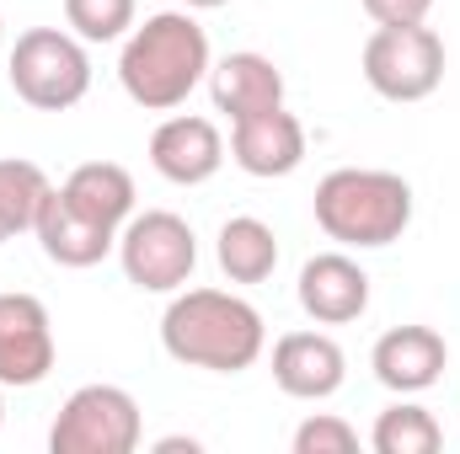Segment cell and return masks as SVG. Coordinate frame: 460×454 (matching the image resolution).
<instances>
[{"label": "cell", "instance_id": "cell-1", "mask_svg": "<svg viewBox=\"0 0 460 454\" xmlns=\"http://www.w3.org/2000/svg\"><path fill=\"white\" fill-rule=\"evenodd\" d=\"M209 32L199 16L182 11H155L145 16L118 54V86L134 108L145 113H177L204 81H209Z\"/></svg>", "mask_w": 460, "mask_h": 454}, {"label": "cell", "instance_id": "cell-2", "mask_svg": "<svg viewBox=\"0 0 460 454\" xmlns=\"http://www.w3.org/2000/svg\"><path fill=\"white\" fill-rule=\"evenodd\" d=\"M161 347L182 369L241 374L262 358L268 327H262V310L230 289H177L161 316Z\"/></svg>", "mask_w": 460, "mask_h": 454}, {"label": "cell", "instance_id": "cell-3", "mask_svg": "<svg viewBox=\"0 0 460 454\" xmlns=\"http://www.w3.org/2000/svg\"><path fill=\"white\" fill-rule=\"evenodd\" d=\"M316 225L348 251H380L412 225V182L375 166H338L316 182Z\"/></svg>", "mask_w": 460, "mask_h": 454}, {"label": "cell", "instance_id": "cell-4", "mask_svg": "<svg viewBox=\"0 0 460 454\" xmlns=\"http://www.w3.org/2000/svg\"><path fill=\"white\" fill-rule=\"evenodd\" d=\"M11 92L38 113H70L92 92V54L65 27H27L5 54Z\"/></svg>", "mask_w": 460, "mask_h": 454}, {"label": "cell", "instance_id": "cell-5", "mask_svg": "<svg viewBox=\"0 0 460 454\" xmlns=\"http://www.w3.org/2000/svg\"><path fill=\"white\" fill-rule=\"evenodd\" d=\"M118 267L145 294H177V289L193 284L199 235H193V225L182 214H172V209L128 214V225L118 230Z\"/></svg>", "mask_w": 460, "mask_h": 454}, {"label": "cell", "instance_id": "cell-6", "mask_svg": "<svg viewBox=\"0 0 460 454\" xmlns=\"http://www.w3.org/2000/svg\"><path fill=\"white\" fill-rule=\"evenodd\" d=\"M364 81L385 102H429L445 81V38L429 22L375 27L364 43Z\"/></svg>", "mask_w": 460, "mask_h": 454}, {"label": "cell", "instance_id": "cell-7", "mask_svg": "<svg viewBox=\"0 0 460 454\" xmlns=\"http://www.w3.org/2000/svg\"><path fill=\"white\" fill-rule=\"evenodd\" d=\"M139 439H145V417L123 385H81L49 428L54 454H134Z\"/></svg>", "mask_w": 460, "mask_h": 454}, {"label": "cell", "instance_id": "cell-8", "mask_svg": "<svg viewBox=\"0 0 460 454\" xmlns=\"http://www.w3.org/2000/svg\"><path fill=\"white\" fill-rule=\"evenodd\" d=\"M54 321L38 294H0V385L32 390L54 374Z\"/></svg>", "mask_w": 460, "mask_h": 454}, {"label": "cell", "instance_id": "cell-9", "mask_svg": "<svg viewBox=\"0 0 460 454\" xmlns=\"http://www.w3.org/2000/svg\"><path fill=\"white\" fill-rule=\"evenodd\" d=\"M150 166L172 188H204L226 166V134H220V123L199 118V113H172L166 123H155V134H150Z\"/></svg>", "mask_w": 460, "mask_h": 454}, {"label": "cell", "instance_id": "cell-10", "mask_svg": "<svg viewBox=\"0 0 460 454\" xmlns=\"http://www.w3.org/2000/svg\"><path fill=\"white\" fill-rule=\"evenodd\" d=\"M230 161L246 177H289L305 161V123L289 108H268V113H246L230 123Z\"/></svg>", "mask_w": 460, "mask_h": 454}, {"label": "cell", "instance_id": "cell-11", "mask_svg": "<svg viewBox=\"0 0 460 454\" xmlns=\"http://www.w3.org/2000/svg\"><path fill=\"white\" fill-rule=\"evenodd\" d=\"M295 294H300V310L316 327H348L369 310V273L348 251H316L300 267Z\"/></svg>", "mask_w": 460, "mask_h": 454}, {"label": "cell", "instance_id": "cell-12", "mask_svg": "<svg viewBox=\"0 0 460 454\" xmlns=\"http://www.w3.org/2000/svg\"><path fill=\"white\" fill-rule=\"evenodd\" d=\"M348 380V353L327 332H284L273 342V385L295 401H327Z\"/></svg>", "mask_w": 460, "mask_h": 454}, {"label": "cell", "instance_id": "cell-13", "mask_svg": "<svg viewBox=\"0 0 460 454\" xmlns=\"http://www.w3.org/2000/svg\"><path fill=\"white\" fill-rule=\"evenodd\" d=\"M445 363H450V347L434 327H391L369 347L375 380L396 396H423L429 385L445 380Z\"/></svg>", "mask_w": 460, "mask_h": 454}, {"label": "cell", "instance_id": "cell-14", "mask_svg": "<svg viewBox=\"0 0 460 454\" xmlns=\"http://www.w3.org/2000/svg\"><path fill=\"white\" fill-rule=\"evenodd\" d=\"M32 235H38V246H43V257L54 267H75V273L97 267L108 251H118V230L86 220L81 209H70L59 188H49V198H43V209L32 220Z\"/></svg>", "mask_w": 460, "mask_h": 454}, {"label": "cell", "instance_id": "cell-15", "mask_svg": "<svg viewBox=\"0 0 460 454\" xmlns=\"http://www.w3.org/2000/svg\"><path fill=\"white\" fill-rule=\"evenodd\" d=\"M209 102L215 113H226L230 123L246 113H268V108H284V70L268 59V54H226L220 65H209Z\"/></svg>", "mask_w": 460, "mask_h": 454}, {"label": "cell", "instance_id": "cell-16", "mask_svg": "<svg viewBox=\"0 0 460 454\" xmlns=\"http://www.w3.org/2000/svg\"><path fill=\"white\" fill-rule=\"evenodd\" d=\"M59 193H65V204L70 209H81L86 220H97V225L108 230H123L128 225V214H134V177L118 166V161H86V166H75L65 182H59Z\"/></svg>", "mask_w": 460, "mask_h": 454}, {"label": "cell", "instance_id": "cell-17", "mask_svg": "<svg viewBox=\"0 0 460 454\" xmlns=\"http://www.w3.org/2000/svg\"><path fill=\"white\" fill-rule=\"evenodd\" d=\"M215 262L230 284H268L279 267V235L257 214H235L215 235Z\"/></svg>", "mask_w": 460, "mask_h": 454}, {"label": "cell", "instance_id": "cell-18", "mask_svg": "<svg viewBox=\"0 0 460 454\" xmlns=\"http://www.w3.org/2000/svg\"><path fill=\"white\" fill-rule=\"evenodd\" d=\"M49 171L38 161H22V155H5L0 161V246L16 240L22 230H32L43 198H49Z\"/></svg>", "mask_w": 460, "mask_h": 454}, {"label": "cell", "instance_id": "cell-19", "mask_svg": "<svg viewBox=\"0 0 460 454\" xmlns=\"http://www.w3.org/2000/svg\"><path fill=\"white\" fill-rule=\"evenodd\" d=\"M439 444H445V428H439V417H434L429 406H418V401L385 406V412L375 417V428H369V450L375 454H434Z\"/></svg>", "mask_w": 460, "mask_h": 454}, {"label": "cell", "instance_id": "cell-20", "mask_svg": "<svg viewBox=\"0 0 460 454\" xmlns=\"http://www.w3.org/2000/svg\"><path fill=\"white\" fill-rule=\"evenodd\" d=\"M134 0H65V22L81 43H118L134 32Z\"/></svg>", "mask_w": 460, "mask_h": 454}, {"label": "cell", "instance_id": "cell-21", "mask_svg": "<svg viewBox=\"0 0 460 454\" xmlns=\"http://www.w3.org/2000/svg\"><path fill=\"white\" fill-rule=\"evenodd\" d=\"M289 444H295V454H353L358 450V433H353V423H343V417L316 412V417H305L295 428Z\"/></svg>", "mask_w": 460, "mask_h": 454}, {"label": "cell", "instance_id": "cell-22", "mask_svg": "<svg viewBox=\"0 0 460 454\" xmlns=\"http://www.w3.org/2000/svg\"><path fill=\"white\" fill-rule=\"evenodd\" d=\"M369 11L375 27H407V22H429L434 0H358Z\"/></svg>", "mask_w": 460, "mask_h": 454}, {"label": "cell", "instance_id": "cell-23", "mask_svg": "<svg viewBox=\"0 0 460 454\" xmlns=\"http://www.w3.org/2000/svg\"><path fill=\"white\" fill-rule=\"evenodd\" d=\"M155 450H161V454H172V450H188V454H193V450H199V439H161Z\"/></svg>", "mask_w": 460, "mask_h": 454}, {"label": "cell", "instance_id": "cell-24", "mask_svg": "<svg viewBox=\"0 0 460 454\" xmlns=\"http://www.w3.org/2000/svg\"><path fill=\"white\" fill-rule=\"evenodd\" d=\"M177 5H188V11H215V5H230V0H177Z\"/></svg>", "mask_w": 460, "mask_h": 454}, {"label": "cell", "instance_id": "cell-25", "mask_svg": "<svg viewBox=\"0 0 460 454\" xmlns=\"http://www.w3.org/2000/svg\"><path fill=\"white\" fill-rule=\"evenodd\" d=\"M0 390H5V385H0ZM0 423H5V396H0Z\"/></svg>", "mask_w": 460, "mask_h": 454}, {"label": "cell", "instance_id": "cell-26", "mask_svg": "<svg viewBox=\"0 0 460 454\" xmlns=\"http://www.w3.org/2000/svg\"><path fill=\"white\" fill-rule=\"evenodd\" d=\"M0 48H5V22H0Z\"/></svg>", "mask_w": 460, "mask_h": 454}]
</instances>
